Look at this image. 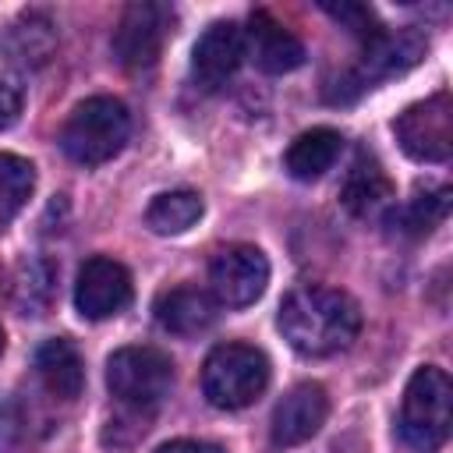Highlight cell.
<instances>
[{
  "label": "cell",
  "mask_w": 453,
  "mask_h": 453,
  "mask_svg": "<svg viewBox=\"0 0 453 453\" xmlns=\"http://www.w3.org/2000/svg\"><path fill=\"white\" fill-rule=\"evenodd\" d=\"M428 53V39L421 28L414 25H403V28H379L375 35L365 39L361 46V57L357 64L343 74V85L333 99H350L354 92H365L372 88L375 81L382 78H393V74H403L407 67H414L421 57Z\"/></svg>",
  "instance_id": "cell-6"
},
{
  "label": "cell",
  "mask_w": 453,
  "mask_h": 453,
  "mask_svg": "<svg viewBox=\"0 0 453 453\" xmlns=\"http://www.w3.org/2000/svg\"><path fill=\"white\" fill-rule=\"evenodd\" d=\"M326 414H329L326 389L319 382H297L276 403L273 421H269V435H273L276 446H301L322 428Z\"/></svg>",
  "instance_id": "cell-12"
},
{
  "label": "cell",
  "mask_w": 453,
  "mask_h": 453,
  "mask_svg": "<svg viewBox=\"0 0 453 453\" xmlns=\"http://www.w3.org/2000/svg\"><path fill=\"white\" fill-rule=\"evenodd\" d=\"M449 212V188H435V191H418L400 212H396V223L403 234L411 237H421V234H432Z\"/></svg>",
  "instance_id": "cell-21"
},
{
  "label": "cell",
  "mask_w": 453,
  "mask_h": 453,
  "mask_svg": "<svg viewBox=\"0 0 453 453\" xmlns=\"http://www.w3.org/2000/svg\"><path fill=\"white\" fill-rule=\"evenodd\" d=\"M453 425V386L449 375L435 365H421L400 403V435L414 453H435L449 439Z\"/></svg>",
  "instance_id": "cell-2"
},
{
  "label": "cell",
  "mask_w": 453,
  "mask_h": 453,
  "mask_svg": "<svg viewBox=\"0 0 453 453\" xmlns=\"http://www.w3.org/2000/svg\"><path fill=\"white\" fill-rule=\"evenodd\" d=\"M156 322L177 336H198L216 322V297L202 287L180 283L156 297Z\"/></svg>",
  "instance_id": "cell-14"
},
{
  "label": "cell",
  "mask_w": 453,
  "mask_h": 453,
  "mask_svg": "<svg viewBox=\"0 0 453 453\" xmlns=\"http://www.w3.org/2000/svg\"><path fill=\"white\" fill-rule=\"evenodd\" d=\"M276 326L283 340L308 357H329L347 350L361 329V308L336 287H297L283 297Z\"/></svg>",
  "instance_id": "cell-1"
},
{
  "label": "cell",
  "mask_w": 453,
  "mask_h": 453,
  "mask_svg": "<svg viewBox=\"0 0 453 453\" xmlns=\"http://www.w3.org/2000/svg\"><path fill=\"white\" fill-rule=\"evenodd\" d=\"M106 386L124 407L149 411L170 393L173 361L159 347H145V343L120 347L106 361Z\"/></svg>",
  "instance_id": "cell-5"
},
{
  "label": "cell",
  "mask_w": 453,
  "mask_h": 453,
  "mask_svg": "<svg viewBox=\"0 0 453 453\" xmlns=\"http://www.w3.org/2000/svg\"><path fill=\"white\" fill-rule=\"evenodd\" d=\"M131 304V273L106 258V255H92L74 280V308L81 319L88 322H103L120 315Z\"/></svg>",
  "instance_id": "cell-10"
},
{
  "label": "cell",
  "mask_w": 453,
  "mask_h": 453,
  "mask_svg": "<svg viewBox=\"0 0 453 453\" xmlns=\"http://www.w3.org/2000/svg\"><path fill=\"white\" fill-rule=\"evenodd\" d=\"M340 149H343V134L333 131V127L301 131V134L290 142L287 156H283L287 173H290L294 180H319L326 170H333Z\"/></svg>",
  "instance_id": "cell-18"
},
{
  "label": "cell",
  "mask_w": 453,
  "mask_h": 453,
  "mask_svg": "<svg viewBox=\"0 0 453 453\" xmlns=\"http://www.w3.org/2000/svg\"><path fill=\"white\" fill-rule=\"evenodd\" d=\"M269 258L255 244H226L209 265V287L216 304L244 308L265 294Z\"/></svg>",
  "instance_id": "cell-9"
},
{
  "label": "cell",
  "mask_w": 453,
  "mask_h": 453,
  "mask_svg": "<svg viewBox=\"0 0 453 453\" xmlns=\"http://www.w3.org/2000/svg\"><path fill=\"white\" fill-rule=\"evenodd\" d=\"M244 60V28L234 21H216L202 32L191 50V78L205 92H219Z\"/></svg>",
  "instance_id": "cell-11"
},
{
  "label": "cell",
  "mask_w": 453,
  "mask_h": 453,
  "mask_svg": "<svg viewBox=\"0 0 453 453\" xmlns=\"http://www.w3.org/2000/svg\"><path fill=\"white\" fill-rule=\"evenodd\" d=\"M156 453H223V449L212 446V442H198V439H177V442L159 446Z\"/></svg>",
  "instance_id": "cell-24"
},
{
  "label": "cell",
  "mask_w": 453,
  "mask_h": 453,
  "mask_svg": "<svg viewBox=\"0 0 453 453\" xmlns=\"http://www.w3.org/2000/svg\"><path fill=\"white\" fill-rule=\"evenodd\" d=\"M21 113V88L7 78H0V127L11 124Z\"/></svg>",
  "instance_id": "cell-23"
},
{
  "label": "cell",
  "mask_w": 453,
  "mask_h": 453,
  "mask_svg": "<svg viewBox=\"0 0 453 453\" xmlns=\"http://www.w3.org/2000/svg\"><path fill=\"white\" fill-rule=\"evenodd\" d=\"M0 354H4V333H0Z\"/></svg>",
  "instance_id": "cell-25"
},
{
  "label": "cell",
  "mask_w": 453,
  "mask_h": 453,
  "mask_svg": "<svg viewBox=\"0 0 453 453\" xmlns=\"http://www.w3.org/2000/svg\"><path fill=\"white\" fill-rule=\"evenodd\" d=\"M322 11H326L333 21H340L347 32H354L361 42L382 28V25L375 21L372 7H365V4H329V0H326V4H322Z\"/></svg>",
  "instance_id": "cell-22"
},
{
  "label": "cell",
  "mask_w": 453,
  "mask_h": 453,
  "mask_svg": "<svg viewBox=\"0 0 453 453\" xmlns=\"http://www.w3.org/2000/svg\"><path fill=\"white\" fill-rule=\"evenodd\" d=\"M393 195L396 191H393L389 173L382 170L379 159H372L365 152L354 159V166L347 170L343 188H340V202L354 216H379V212H386L389 202H393Z\"/></svg>",
  "instance_id": "cell-16"
},
{
  "label": "cell",
  "mask_w": 453,
  "mask_h": 453,
  "mask_svg": "<svg viewBox=\"0 0 453 453\" xmlns=\"http://www.w3.org/2000/svg\"><path fill=\"white\" fill-rule=\"evenodd\" d=\"M393 134L400 149L418 163H446L453 152V103L449 92H435L421 103H411L396 120Z\"/></svg>",
  "instance_id": "cell-7"
},
{
  "label": "cell",
  "mask_w": 453,
  "mask_h": 453,
  "mask_svg": "<svg viewBox=\"0 0 453 453\" xmlns=\"http://www.w3.org/2000/svg\"><path fill=\"white\" fill-rule=\"evenodd\" d=\"M170 25H173L170 7L149 4V0L127 4L124 14H120V21H117V28H113V57L127 71H149V67H156Z\"/></svg>",
  "instance_id": "cell-8"
},
{
  "label": "cell",
  "mask_w": 453,
  "mask_h": 453,
  "mask_svg": "<svg viewBox=\"0 0 453 453\" xmlns=\"http://www.w3.org/2000/svg\"><path fill=\"white\" fill-rule=\"evenodd\" d=\"M269 386V357L251 343H219L202 365V393L219 411L255 403Z\"/></svg>",
  "instance_id": "cell-4"
},
{
  "label": "cell",
  "mask_w": 453,
  "mask_h": 453,
  "mask_svg": "<svg viewBox=\"0 0 453 453\" xmlns=\"http://www.w3.org/2000/svg\"><path fill=\"white\" fill-rule=\"evenodd\" d=\"M127 134H131L127 106L113 96H88L64 120L60 149L81 166H99L124 149Z\"/></svg>",
  "instance_id": "cell-3"
},
{
  "label": "cell",
  "mask_w": 453,
  "mask_h": 453,
  "mask_svg": "<svg viewBox=\"0 0 453 453\" xmlns=\"http://www.w3.org/2000/svg\"><path fill=\"white\" fill-rule=\"evenodd\" d=\"M0 50L4 57L14 64V67H25V71H35L42 67L53 50H57V25L42 14V11H25L18 14L4 35H0Z\"/></svg>",
  "instance_id": "cell-15"
},
{
  "label": "cell",
  "mask_w": 453,
  "mask_h": 453,
  "mask_svg": "<svg viewBox=\"0 0 453 453\" xmlns=\"http://www.w3.org/2000/svg\"><path fill=\"white\" fill-rule=\"evenodd\" d=\"M244 57H251L265 74H287L304 64V42L273 14L255 11L244 28Z\"/></svg>",
  "instance_id": "cell-13"
},
{
  "label": "cell",
  "mask_w": 453,
  "mask_h": 453,
  "mask_svg": "<svg viewBox=\"0 0 453 453\" xmlns=\"http://www.w3.org/2000/svg\"><path fill=\"white\" fill-rule=\"evenodd\" d=\"M35 188V166L14 152H0V226H7Z\"/></svg>",
  "instance_id": "cell-20"
},
{
  "label": "cell",
  "mask_w": 453,
  "mask_h": 453,
  "mask_svg": "<svg viewBox=\"0 0 453 453\" xmlns=\"http://www.w3.org/2000/svg\"><path fill=\"white\" fill-rule=\"evenodd\" d=\"M202 212H205V205H202L198 191H166V195L152 198V205L145 209V223H149V230L170 237V234L191 230L202 219Z\"/></svg>",
  "instance_id": "cell-19"
},
{
  "label": "cell",
  "mask_w": 453,
  "mask_h": 453,
  "mask_svg": "<svg viewBox=\"0 0 453 453\" xmlns=\"http://www.w3.org/2000/svg\"><path fill=\"white\" fill-rule=\"evenodd\" d=\"M35 372L57 400H74L85 386V365L71 340L53 336L35 350Z\"/></svg>",
  "instance_id": "cell-17"
}]
</instances>
